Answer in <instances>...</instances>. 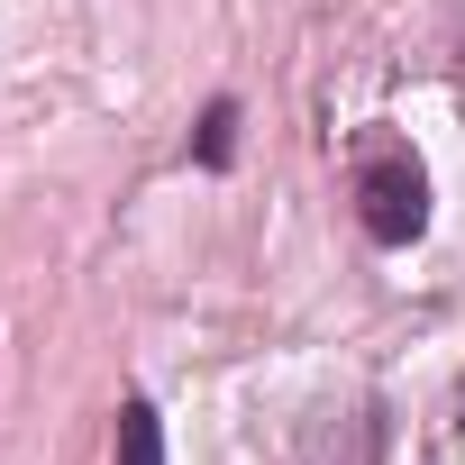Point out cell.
Segmentation results:
<instances>
[{
  "label": "cell",
  "instance_id": "obj_3",
  "mask_svg": "<svg viewBox=\"0 0 465 465\" xmlns=\"http://www.w3.org/2000/svg\"><path fill=\"white\" fill-rule=\"evenodd\" d=\"M192 164H201V173H228V164H238V101H228V92L201 110V128H192Z\"/></svg>",
  "mask_w": 465,
  "mask_h": 465
},
{
  "label": "cell",
  "instance_id": "obj_2",
  "mask_svg": "<svg viewBox=\"0 0 465 465\" xmlns=\"http://www.w3.org/2000/svg\"><path fill=\"white\" fill-rule=\"evenodd\" d=\"M110 465H164V420L146 392L119 401V429H110Z\"/></svg>",
  "mask_w": 465,
  "mask_h": 465
},
{
  "label": "cell",
  "instance_id": "obj_1",
  "mask_svg": "<svg viewBox=\"0 0 465 465\" xmlns=\"http://www.w3.org/2000/svg\"><path fill=\"white\" fill-rule=\"evenodd\" d=\"M356 228L374 247H411L420 228H429V173L401 137H374L356 155Z\"/></svg>",
  "mask_w": 465,
  "mask_h": 465
}]
</instances>
